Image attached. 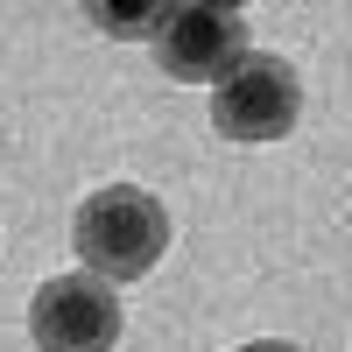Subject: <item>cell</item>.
<instances>
[{"instance_id":"obj_1","label":"cell","mask_w":352,"mask_h":352,"mask_svg":"<svg viewBox=\"0 0 352 352\" xmlns=\"http://www.w3.org/2000/svg\"><path fill=\"white\" fill-rule=\"evenodd\" d=\"M71 247L85 261V275H99L106 289L113 282H141L169 254V212L155 190L141 184H106L78 204L71 219Z\"/></svg>"},{"instance_id":"obj_2","label":"cell","mask_w":352,"mask_h":352,"mask_svg":"<svg viewBox=\"0 0 352 352\" xmlns=\"http://www.w3.org/2000/svg\"><path fill=\"white\" fill-rule=\"evenodd\" d=\"M303 120V78L289 56L247 50L219 85H212V127L226 141H282Z\"/></svg>"},{"instance_id":"obj_3","label":"cell","mask_w":352,"mask_h":352,"mask_svg":"<svg viewBox=\"0 0 352 352\" xmlns=\"http://www.w3.org/2000/svg\"><path fill=\"white\" fill-rule=\"evenodd\" d=\"M155 56H162L169 78L219 85V78L247 56V14H240V8H219V0H184V8L162 14Z\"/></svg>"},{"instance_id":"obj_4","label":"cell","mask_w":352,"mask_h":352,"mask_svg":"<svg viewBox=\"0 0 352 352\" xmlns=\"http://www.w3.org/2000/svg\"><path fill=\"white\" fill-rule=\"evenodd\" d=\"M28 331L43 352H113L120 338V296L99 275H56L28 303Z\"/></svg>"},{"instance_id":"obj_5","label":"cell","mask_w":352,"mask_h":352,"mask_svg":"<svg viewBox=\"0 0 352 352\" xmlns=\"http://www.w3.org/2000/svg\"><path fill=\"white\" fill-rule=\"evenodd\" d=\"M162 14H169V8H106V0L92 8V21L106 28V36H120V43H134V36H148V43H155Z\"/></svg>"},{"instance_id":"obj_6","label":"cell","mask_w":352,"mask_h":352,"mask_svg":"<svg viewBox=\"0 0 352 352\" xmlns=\"http://www.w3.org/2000/svg\"><path fill=\"white\" fill-rule=\"evenodd\" d=\"M232 352H303V345H289V338H254V345H232Z\"/></svg>"}]
</instances>
